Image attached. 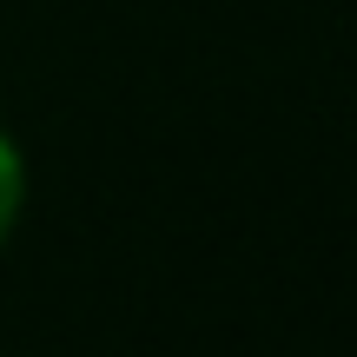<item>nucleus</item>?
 I'll return each instance as SVG.
<instances>
[{"label": "nucleus", "mask_w": 357, "mask_h": 357, "mask_svg": "<svg viewBox=\"0 0 357 357\" xmlns=\"http://www.w3.org/2000/svg\"><path fill=\"white\" fill-rule=\"evenodd\" d=\"M20 205H26V159L13 146V132H0V245L20 225Z\"/></svg>", "instance_id": "obj_1"}]
</instances>
